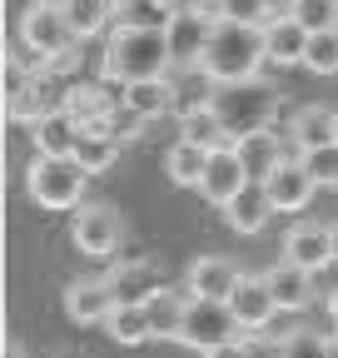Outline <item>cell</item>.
<instances>
[{"label": "cell", "mask_w": 338, "mask_h": 358, "mask_svg": "<svg viewBox=\"0 0 338 358\" xmlns=\"http://www.w3.org/2000/svg\"><path fill=\"white\" fill-rule=\"evenodd\" d=\"M100 124H105V129H110V134H115V140H119V145H124V140H140V129H145V124H149V120H140V115H135V110H130V105H115V110H110V115H105V120H100Z\"/></svg>", "instance_id": "36"}, {"label": "cell", "mask_w": 338, "mask_h": 358, "mask_svg": "<svg viewBox=\"0 0 338 358\" xmlns=\"http://www.w3.org/2000/svg\"><path fill=\"white\" fill-rule=\"evenodd\" d=\"M328 358H338V334L328 329Z\"/></svg>", "instance_id": "41"}, {"label": "cell", "mask_w": 338, "mask_h": 358, "mask_svg": "<svg viewBox=\"0 0 338 358\" xmlns=\"http://www.w3.org/2000/svg\"><path fill=\"white\" fill-rule=\"evenodd\" d=\"M189 299H194V294L169 289V284H164L154 299H145L149 334H154V338H175V343H179V334H184V313H189Z\"/></svg>", "instance_id": "22"}, {"label": "cell", "mask_w": 338, "mask_h": 358, "mask_svg": "<svg viewBox=\"0 0 338 358\" xmlns=\"http://www.w3.org/2000/svg\"><path fill=\"white\" fill-rule=\"evenodd\" d=\"M264 55L274 60V65H304V50H309V30L293 20L288 10L284 15H269L264 25Z\"/></svg>", "instance_id": "17"}, {"label": "cell", "mask_w": 338, "mask_h": 358, "mask_svg": "<svg viewBox=\"0 0 338 358\" xmlns=\"http://www.w3.org/2000/svg\"><path fill=\"white\" fill-rule=\"evenodd\" d=\"M333 264H338V224H333Z\"/></svg>", "instance_id": "43"}, {"label": "cell", "mask_w": 338, "mask_h": 358, "mask_svg": "<svg viewBox=\"0 0 338 358\" xmlns=\"http://www.w3.org/2000/svg\"><path fill=\"white\" fill-rule=\"evenodd\" d=\"M304 70H314V75H338V30L309 35V50H304Z\"/></svg>", "instance_id": "32"}, {"label": "cell", "mask_w": 338, "mask_h": 358, "mask_svg": "<svg viewBox=\"0 0 338 358\" xmlns=\"http://www.w3.org/2000/svg\"><path fill=\"white\" fill-rule=\"evenodd\" d=\"M115 10H119L115 0H70V6H65V15H70L80 40H95V35L115 30Z\"/></svg>", "instance_id": "27"}, {"label": "cell", "mask_w": 338, "mask_h": 358, "mask_svg": "<svg viewBox=\"0 0 338 358\" xmlns=\"http://www.w3.org/2000/svg\"><path fill=\"white\" fill-rule=\"evenodd\" d=\"M179 140L184 145H199V150H224V145H234L229 140V129L219 124V115L214 110H199V115H189V120H179Z\"/></svg>", "instance_id": "28"}, {"label": "cell", "mask_w": 338, "mask_h": 358, "mask_svg": "<svg viewBox=\"0 0 338 358\" xmlns=\"http://www.w3.org/2000/svg\"><path fill=\"white\" fill-rule=\"evenodd\" d=\"M214 95H219V80L204 65H175L169 70V115L175 120H189V115L209 110Z\"/></svg>", "instance_id": "8"}, {"label": "cell", "mask_w": 338, "mask_h": 358, "mask_svg": "<svg viewBox=\"0 0 338 358\" xmlns=\"http://www.w3.org/2000/svg\"><path fill=\"white\" fill-rule=\"evenodd\" d=\"M284 358H328V334H318V329L284 334Z\"/></svg>", "instance_id": "34"}, {"label": "cell", "mask_w": 338, "mask_h": 358, "mask_svg": "<svg viewBox=\"0 0 338 358\" xmlns=\"http://www.w3.org/2000/svg\"><path fill=\"white\" fill-rule=\"evenodd\" d=\"M70 239L80 254H90V259H105L124 244V214L115 204H84L75 209V224H70Z\"/></svg>", "instance_id": "7"}, {"label": "cell", "mask_w": 338, "mask_h": 358, "mask_svg": "<svg viewBox=\"0 0 338 358\" xmlns=\"http://www.w3.org/2000/svg\"><path fill=\"white\" fill-rule=\"evenodd\" d=\"M264 279H269V289H274V299H279L284 313H304V308L314 303V274H309V268H299V264L279 259Z\"/></svg>", "instance_id": "20"}, {"label": "cell", "mask_w": 338, "mask_h": 358, "mask_svg": "<svg viewBox=\"0 0 338 358\" xmlns=\"http://www.w3.org/2000/svg\"><path fill=\"white\" fill-rule=\"evenodd\" d=\"M323 308H328V329H333V334H338V289H333V294H328V299H323Z\"/></svg>", "instance_id": "39"}, {"label": "cell", "mask_w": 338, "mask_h": 358, "mask_svg": "<svg viewBox=\"0 0 338 358\" xmlns=\"http://www.w3.org/2000/svg\"><path fill=\"white\" fill-rule=\"evenodd\" d=\"M244 358H284V338H264V334H244Z\"/></svg>", "instance_id": "37"}, {"label": "cell", "mask_w": 338, "mask_h": 358, "mask_svg": "<svg viewBox=\"0 0 338 358\" xmlns=\"http://www.w3.org/2000/svg\"><path fill=\"white\" fill-rule=\"evenodd\" d=\"M115 289H110V279H75L70 289H65V313L75 324H105L110 313H115Z\"/></svg>", "instance_id": "16"}, {"label": "cell", "mask_w": 338, "mask_h": 358, "mask_svg": "<svg viewBox=\"0 0 338 358\" xmlns=\"http://www.w3.org/2000/svg\"><path fill=\"white\" fill-rule=\"evenodd\" d=\"M209 75L219 85H239V80H254L269 55H264V30L259 25H234V20H219L214 25V40H209V50L199 60Z\"/></svg>", "instance_id": "3"}, {"label": "cell", "mask_w": 338, "mask_h": 358, "mask_svg": "<svg viewBox=\"0 0 338 358\" xmlns=\"http://www.w3.org/2000/svg\"><path fill=\"white\" fill-rule=\"evenodd\" d=\"M30 134H35V155H75L80 134H84V120L65 105V110H50L40 124H30Z\"/></svg>", "instance_id": "18"}, {"label": "cell", "mask_w": 338, "mask_h": 358, "mask_svg": "<svg viewBox=\"0 0 338 358\" xmlns=\"http://www.w3.org/2000/svg\"><path fill=\"white\" fill-rule=\"evenodd\" d=\"M239 264L234 259H224V254H199L194 264H189V294L194 299H234V289H239Z\"/></svg>", "instance_id": "15"}, {"label": "cell", "mask_w": 338, "mask_h": 358, "mask_svg": "<svg viewBox=\"0 0 338 358\" xmlns=\"http://www.w3.org/2000/svg\"><path fill=\"white\" fill-rule=\"evenodd\" d=\"M75 159L90 169V174H105V169H115V159H119V140H115L105 124H84L80 145H75Z\"/></svg>", "instance_id": "24"}, {"label": "cell", "mask_w": 338, "mask_h": 358, "mask_svg": "<svg viewBox=\"0 0 338 358\" xmlns=\"http://www.w3.org/2000/svg\"><path fill=\"white\" fill-rule=\"evenodd\" d=\"M184 0H124L115 10V30H164Z\"/></svg>", "instance_id": "23"}, {"label": "cell", "mask_w": 338, "mask_h": 358, "mask_svg": "<svg viewBox=\"0 0 338 358\" xmlns=\"http://www.w3.org/2000/svg\"><path fill=\"white\" fill-rule=\"evenodd\" d=\"M229 308H234V319H239L244 334H264V329L279 319V313H284L264 274H244L239 289H234V299H229Z\"/></svg>", "instance_id": "9"}, {"label": "cell", "mask_w": 338, "mask_h": 358, "mask_svg": "<svg viewBox=\"0 0 338 358\" xmlns=\"http://www.w3.org/2000/svg\"><path fill=\"white\" fill-rule=\"evenodd\" d=\"M219 214H224V224H229L234 234H264V224H269L279 209H274V199H269V189L259 185V179H249V185H244Z\"/></svg>", "instance_id": "14"}, {"label": "cell", "mask_w": 338, "mask_h": 358, "mask_svg": "<svg viewBox=\"0 0 338 358\" xmlns=\"http://www.w3.org/2000/svg\"><path fill=\"white\" fill-rule=\"evenodd\" d=\"M20 45H25L40 65H55V60H65L75 45H80V35H75V25H70L65 10L35 6V0H30V10L20 15Z\"/></svg>", "instance_id": "5"}, {"label": "cell", "mask_w": 338, "mask_h": 358, "mask_svg": "<svg viewBox=\"0 0 338 358\" xmlns=\"http://www.w3.org/2000/svg\"><path fill=\"white\" fill-rule=\"evenodd\" d=\"M35 6H55V10H65V6H70V0H35Z\"/></svg>", "instance_id": "42"}, {"label": "cell", "mask_w": 338, "mask_h": 358, "mask_svg": "<svg viewBox=\"0 0 338 358\" xmlns=\"http://www.w3.org/2000/svg\"><path fill=\"white\" fill-rule=\"evenodd\" d=\"M239 155H244V164H249V174H254V179H269V174H274V164H284V159H288V155L279 150V140H274V129L239 140Z\"/></svg>", "instance_id": "29"}, {"label": "cell", "mask_w": 338, "mask_h": 358, "mask_svg": "<svg viewBox=\"0 0 338 358\" xmlns=\"http://www.w3.org/2000/svg\"><path fill=\"white\" fill-rule=\"evenodd\" d=\"M214 25H219V20H209V15H199V10H189V6H179V15L164 25L175 65H199V60H204V50H209V40H214Z\"/></svg>", "instance_id": "13"}, {"label": "cell", "mask_w": 338, "mask_h": 358, "mask_svg": "<svg viewBox=\"0 0 338 358\" xmlns=\"http://www.w3.org/2000/svg\"><path fill=\"white\" fill-rule=\"evenodd\" d=\"M244 338L239 319H234V308L224 299H189V313H184V334L179 343L194 348V353H209V348H219V343H234Z\"/></svg>", "instance_id": "6"}, {"label": "cell", "mask_w": 338, "mask_h": 358, "mask_svg": "<svg viewBox=\"0 0 338 358\" xmlns=\"http://www.w3.org/2000/svg\"><path fill=\"white\" fill-rule=\"evenodd\" d=\"M299 159H304V169L314 174V185H318V189H338V145H318V150H304Z\"/></svg>", "instance_id": "33"}, {"label": "cell", "mask_w": 338, "mask_h": 358, "mask_svg": "<svg viewBox=\"0 0 338 358\" xmlns=\"http://www.w3.org/2000/svg\"><path fill=\"white\" fill-rule=\"evenodd\" d=\"M199 358H244V338H234V343H219V348H209V353H199Z\"/></svg>", "instance_id": "38"}, {"label": "cell", "mask_w": 338, "mask_h": 358, "mask_svg": "<svg viewBox=\"0 0 338 358\" xmlns=\"http://www.w3.org/2000/svg\"><path fill=\"white\" fill-rule=\"evenodd\" d=\"M259 185L269 189V199H274V209L279 214H304L309 209V199H314V174L304 169V159L299 155H288L284 164H274V174L269 179H259Z\"/></svg>", "instance_id": "12"}, {"label": "cell", "mask_w": 338, "mask_h": 358, "mask_svg": "<svg viewBox=\"0 0 338 358\" xmlns=\"http://www.w3.org/2000/svg\"><path fill=\"white\" fill-rule=\"evenodd\" d=\"M90 169L75 155H35L25 169V189L40 209H84V185H90Z\"/></svg>", "instance_id": "4"}, {"label": "cell", "mask_w": 338, "mask_h": 358, "mask_svg": "<svg viewBox=\"0 0 338 358\" xmlns=\"http://www.w3.org/2000/svg\"><path fill=\"white\" fill-rule=\"evenodd\" d=\"M293 20H299L309 35H323V30H338V0H293Z\"/></svg>", "instance_id": "31"}, {"label": "cell", "mask_w": 338, "mask_h": 358, "mask_svg": "<svg viewBox=\"0 0 338 358\" xmlns=\"http://www.w3.org/2000/svg\"><path fill=\"white\" fill-rule=\"evenodd\" d=\"M124 105H130L140 120H159V115H169V80L124 85Z\"/></svg>", "instance_id": "30"}, {"label": "cell", "mask_w": 338, "mask_h": 358, "mask_svg": "<svg viewBox=\"0 0 338 358\" xmlns=\"http://www.w3.org/2000/svg\"><path fill=\"white\" fill-rule=\"evenodd\" d=\"M249 164H244V155H239V145H224V150H214L209 155V169H204V179H199V194L214 204V209H224L244 185H249Z\"/></svg>", "instance_id": "10"}, {"label": "cell", "mask_w": 338, "mask_h": 358, "mask_svg": "<svg viewBox=\"0 0 338 358\" xmlns=\"http://www.w3.org/2000/svg\"><path fill=\"white\" fill-rule=\"evenodd\" d=\"M269 10H274V15H284V10H293V0H269Z\"/></svg>", "instance_id": "40"}, {"label": "cell", "mask_w": 338, "mask_h": 358, "mask_svg": "<svg viewBox=\"0 0 338 358\" xmlns=\"http://www.w3.org/2000/svg\"><path fill=\"white\" fill-rule=\"evenodd\" d=\"M175 55H169L164 30H110L100 80L110 85H145V80H169Z\"/></svg>", "instance_id": "1"}, {"label": "cell", "mask_w": 338, "mask_h": 358, "mask_svg": "<svg viewBox=\"0 0 338 358\" xmlns=\"http://www.w3.org/2000/svg\"><path fill=\"white\" fill-rule=\"evenodd\" d=\"M105 329H110V338L124 343V348H140V343L154 338V334H149V313H145V303H115V313L105 319Z\"/></svg>", "instance_id": "26"}, {"label": "cell", "mask_w": 338, "mask_h": 358, "mask_svg": "<svg viewBox=\"0 0 338 358\" xmlns=\"http://www.w3.org/2000/svg\"><path fill=\"white\" fill-rule=\"evenodd\" d=\"M288 140H293V155L304 150H318V145H338V110H323V105H304L288 124Z\"/></svg>", "instance_id": "19"}, {"label": "cell", "mask_w": 338, "mask_h": 358, "mask_svg": "<svg viewBox=\"0 0 338 358\" xmlns=\"http://www.w3.org/2000/svg\"><path fill=\"white\" fill-rule=\"evenodd\" d=\"M204 169H209V150H199V145H169V155H164V174L175 179L179 189H199V179H204Z\"/></svg>", "instance_id": "25"}, {"label": "cell", "mask_w": 338, "mask_h": 358, "mask_svg": "<svg viewBox=\"0 0 338 358\" xmlns=\"http://www.w3.org/2000/svg\"><path fill=\"white\" fill-rule=\"evenodd\" d=\"M105 279H110V289H115L119 303H145V299H154V294L164 289L159 274H154V264H145V259H124V264H115Z\"/></svg>", "instance_id": "21"}, {"label": "cell", "mask_w": 338, "mask_h": 358, "mask_svg": "<svg viewBox=\"0 0 338 358\" xmlns=\"http://www.w3.org/2000/svg\"><path fill=\"white\" fill-rule=\"evenodd\" d=\"M284 259L309 268V274H323V268L333 264V224H318V219L293 224V229L284 234Z\"/></svg>", "instance_id": "11"}, {"label": "cell", "mask_w": 338, "mask_h": 358, "mask_svg": "<svg viewBox=\"0 0 338 358\" xmlns=\"http://www.w3.org/2000/svg\"><path fill=\"white\" fill-rule=\"evenodd\" d=\"M274 10L269 0H219V20H234V25H264Z\"/></svg>", "instance_id": "35"}, {"label": "cell", "mask_w": 338, "mask_h": 358, "mask_svg": "<svg viewBox=\"0 0 338 358\" xmlns=\"http://www.w3.org/2000/svg\"><path fill=\"white\" fill-rule=\"evenodd\" d=\"M115 6H124V0H115Z\"/></svg>", "instance_id": "44"}, {"label": "cell", "mask_w": 338, "mask_h": 358, "mask_svg": "<svg viewBox=\"0 0 338 358\" xmlns=\"http://www.w3.org/2000/svg\"><path fill=\"white\" fill-rule=\"evenodd\" d=\"M279 105H284V95L264 75H254V80H239V85H219V95H214L209 110L219 115V124L229 129V140L239 145V140H249V134L274 129Z\"/></svg>", "instance_id": "2"}]
</instances>
